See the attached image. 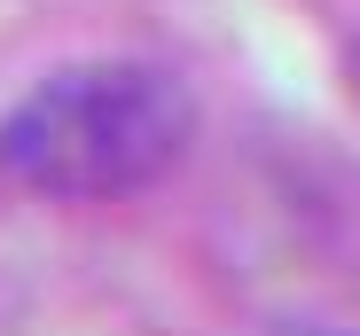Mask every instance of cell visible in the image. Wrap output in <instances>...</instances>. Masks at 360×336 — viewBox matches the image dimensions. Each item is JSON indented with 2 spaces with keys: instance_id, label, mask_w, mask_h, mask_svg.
<instances>
[{
  "instance_id": "cell-1",
  "label": "cell",
  "mask_w": 360,
  "mask_h": 336,
  "mask_svg": "<svg viewBox=\"0 0 360 336\" xmlns=\"http://www.w3.org/2000/svg\"><path fill=\"white\" fill-rule=\"evenodd\" d=\"M196 141V94L141 55L55 63L0 109V188L39 203H117L157 188Z\"/></svg>"
},
{
  "instance_id": "cell-2",
  "label": "cell",
  "mask_w": 360,
  "mask_h": 336,
  "mask_svg": "<svg viewBox=\"0 0 360 336\" xmlns=\"http://www.w3.org/2000/svg\"><path fill=\"white\" fill-rule=\"evenodd\" d=\"M345 79H352V94H360V32H352V47H345Z\"/></svg>"
},
{
  "instance_id": "cell-3",
  "label": "cell",
  "mask_w": 360,
  "mask_h": 336,
  "mask_svg": "<svg viewBox=\"0 0 360 336\" xmlns=\"http://www.w3.org/2000/svg\"><path fill=\"white\" fill-rule=\"evenodd\" d=\"M274 336H360V328H274Z\"/></svg>"
}]
</instances>
